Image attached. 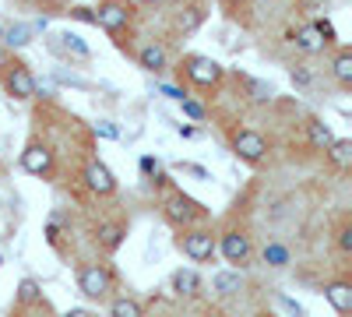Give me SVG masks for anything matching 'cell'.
I'll use <instances>...</instances> for the list:
<instances>
[{"label": "cell", "instance_id": "cell-30", "mask_svg": "<svg viewBox=\"0 0 352 317\" xmlns=\"http://www.w3.org/2000/svg\"><path fill=\"white\" fill-rule=\"evenodd\" d=\"M96 134H102V138H109V141H113V138H120V131H116L109 120H99V124H96Z\"/></svg>", "mask_w": 352, "mask_h": 317}, {"label": "cell", "instance_id": "cell-32", "mask_svg": "<svg viewBox=\"0 0 352 317\" xmlns=\"http://www.w3.org/2000/svg\"><path fill=\"white\" fill-rule=\"evenodd\" d=\"M338 247H342L345 254L352 250V226H345V229H342V233H338Z\"/></svg>", "mask_w": 352, "mask_h": 317}, {"label": "cell", "instance_id": "cell-1", "mask_svg": "<svg viewBox=\"0 0 352 317\" xmlns=\"http://www.w3.org/2000/svg\"><path fill=\"white\" fill-rule=\"evenodd\" d=\"M0 81H4L8 96H14V99H32V96L39 92L32 71H28L21 61H8L4 67H0Z\"/></svg>", "mask_w": 352, "mask_h": 317}, {"label": "cell", "instance_id": "cell-14", "mask_svg": "<svg viewBox=\"0 0 352 317\" xmlns=\"http://www.w3.org/2000/svg\"><path fill=\"white\" fill-rule=\"evenodd\" d=\"M138 61H141V67H144V71L159 74V71H166V50L152 43V46H144V50L138 53Z\"/></svg>", "mask_w": 352, "mask_h": 317}, {"label": "cell", "instance_id": "cell-18", "mask_svg": "<svg viewBox=\"0 0 352 317\" xmlns=\"http://www.w3.org/2000/svg\"><path fill=\"white\" fill-rule=\"evenodd\" d=\"M324 152L331 155V162H335V166H342V169H345V166H352V141H349V138H335Z\"/></svg>", "mask_w": 352, "mask_h": 317}, {"label": "cell", "instance_id": "cell-10", "mask_svg": "<svg viewBox=\"0 0 352 317\" xmlns=\"http://www.w3.org/2000/svg\"><path fill=\"white\" fill-rule=\"evenodd\" d=\"M222 257L229 265H247L250 261V240L243 233H226L222 237Z\"/></svg>", "mask_w": 352, "mask_h": 317}, {"label": "cell", "instance_id": "cell-25", "mask_svg": "<svg viewBox=\"0 0 352 317\" xmlns=\"http://www.w3.org/2000/svg\"><path fill=\"white\" fill-rule=\"evenodd\" d=\"M180 106H184V113H187L190 120H204V117H208V113H204V106H201V102H194V99H187V96L180 99Z\"/></svg>", "mask_w": 352, "mask_h": 317}, {"label": "cell", "instance_id": "cell-34", "mask_svg": "<svg viewBox=\"0 0 352 317\" xmlns=\"http://www.w3.org/2000/svg\"><path fill=\"white\" fill-rule=\"evenodd\" d=\"M71 14H74V18H81V21H92V25H96V11H88V8H74Z\"/></svg>", "mask_w": 352, "mask_h": 317}, {"label": "cell", "instance_id": "cell-9", "mask_svg": "<svg viewBox=\"0 0 352 317\" xmlns=\"http://www.w3.org/2000/svg\"><path fill=\"white\" fill-rule=\"evenodd\" d=\"M50 46H53L56 53H71L74 61H92V50H88V43H85L81 36H74V32H56V36L50 39Z\"/></svg>", "mask_w": 352, "mask_h": 317}, {"label": "cell", "instance_id": "cell-21", "mask_svg": "<svg viewBox=\"0 0 352 317\" xmlns=\"http://www.w3.org/2000/svg\"><path fill=\"white\" fill-rule=\"evenodd\" d=\"M264 265H272V268H285L289 265V247H282V243H268L264 247Z\"/></svg>", "mask_w": 352, "mask_h": 317}, {"label": "cell", "instance_id": "cell-29", "mask_svg": "<svg viewBox=\"0 0 352 317\" xmlns=\"http://www.w3.org/2000/svg\"><path fill=\"white\" fill-rule=\"evenodd\" d=\"M176 169L190 173V177H197V180H208V169H201V166H194V162H176Z\"/></svg>", "mask_w": 352, "mask_h": 317}, {"label": "cell", "instance_id": "cell-15", "mask_svg": "<svg viewBox=\"0 0 352 317\" xmlns=\"http://www.w3.org/2000/svg\"><path fill=\"white\" fill-rule=\"evenodd\" d=\"M307 138H310L314 149H328L335 141V134H331V127L324 120H307Z\"/></svg>", "mask_w": 352, "mask_h": 317}, {"label": "cell", "instance_id": "cell-24", "mask_svg": "<svg viewBox=\"0 0 352 317\" xmlns=\"http://www.w3.org/2000/svg\"><path fill=\"white\" fill-rule=\"evenodd\" d=\"M18 300H21V303H36V300H39V282H36V278H21Z\"/></svg>", "mask_w": 352, "mask_h": 317}, {"label": "cell", "instance_id": "cell-7", "mask_svg": "<svg viewBox=\"0 0 352 317\" xmlns=\"http://www.w3.org/2000/svg\"><path fill=\"white\" fill-rule=\"evenodd\" d=\"M180 243H184V254L190 261H212V254H215V237L208 229H190Z\"/></svg>", "mask_w": 352, "mask_h": 317}, {"label": "cell", "instance_id": "cell-13", "mask_svg": "<svg viewBox=\"0 0 352 317\" xmlns=\"http://www.w3.org/2000/svg\"><path fill=\"white\" fill-rule=\"evenodd\" d=\"M296 46H300L303 53H324L328 43H324V36H320L314 25H303L300 32H296Z\"/></svg>", "mask_w": 352, "mask_h": 317}, {"label": "cell", "instance_id": "cell-19", "mask_svg": "<svg viewBox=\"0 0 352 317\" xmlns=\"http://www.w3.org/2000/svg\"><path fill=\"white\" fill-rule=\"evenodd\" d=\"M124 233H127V229H124L120 222H109V226L99 229V243H102L106 250H116V247L124 243Z\"/></svg>", "mask_w": 352, "mask_h": 317}, {"label": "cell", "instance_id": "cell-27", "mask_svg": "<svg viewBox=\"0 0 352 317\" xmlns=\"http://www.w3.org/2000/svg\"><path fill=\"white\" fill-rule=\"evenodd\" d=\"M141 173H148V177H155V184H162V173H159V159L144 155V159H141Z\"/></svg>", "mask_w": 352, "mask_h": 317}, {"label": "cell", "instance_id": "cell-36", "mask_svg": "<svg viewBox=\"0 0 352 317\" xmlns=\"http://www.w3.org/2000/svg\"><path fill=\"white\" fill-rule=\"evenodd\" d=\"M64 317H88V314H85V310H67Z\"/></svg>", "mask_w": 352, "mask_h": 317}, {"label": "cell", "instance_id": "cell-11", "mask_svg": "<svg viewBox=\"0 0 352 317\" xmlns=\"http://www.w3.org/2000/svg\"><path fill=\"white\" fill-rule=\"evenodd\" d=\"M85 184H88V190H96V194H113V190H116L113 173H109L102 162H88V166H85Z\"/></svg>", "mask_w": 352, "mask_h": 317}, {"label": "cell", "instance_id": "cell-8", "mask_svg": "<svg viewBox=\"0 0 352 317\" xmlns=\"http://www.w3.org/2000/svg\"><path fill=\"white\" fill-rule=\"evenodd\" d=\"M21 166H25V173H32V177H46L53 169V152L46 145H39V141H32V145L21 152Z\"/></svg>", "mask_w": 352, "mask_h": 317}, {"label": "cell", "instance_id": "cell-12", "mask_svg": "<svg viewBox=\"0 0 352 317\" xmlns=\"http://www.w3.org/2000/svg\"><path fill=\"white\" fill-rule=\"evenodd\" d=\"M328 303L338 310V314H352V285L349 282H331L328 289H324Z\"/></svg>", "mask_w": 352, "mask_h": 317}, {"label": "cell", "instance_id": "cell-33", "mask_svg": "<svg viewBox=\"0 0 352 317\" xmlns=\"http://www.w3.org/2000/svg\"><path fill=\"white\" fill-rule=\"evenodd\" d=\"M159 92H162V96H169V99H176V102H180V99H184V92H180V89H176V85H162V89H159Z\"/></svg>", "mask_w": 352, "mask_h": 317}, {"label": "cell", "instance_id": "cell-23", "mask_svg": "<svg viewBox=\"0 0 352 317\" xmlns=\"http://www.w3.org/2000/svg\"><path fill=\"white\" fill-rule=\"evenodd\" d=\"M109 317H141V307H138V300H127V296H120V300H113V307H109Z\"/></svg>", "mask_w": 352, "mask_h": 317}, {"label": "cell", "instance_id": "cell-17", "mask_svg": "<svg viewBox=\"0 0 352 317\" xmlns=\"http://www.w3.org/2000/svg\"><path fill=\"white\" fill-rule=\"evenodd\" d=\"M173 289H176V293H184V296H194V293L201 289L197 272H190V268H187V272H184V268H180V272H173Z\"/></svg>", "mask_w": 352, "mask_h": 317}, {"label": "cell", "instance_id": "cell-37", "mask_svg": "<svg viewBox=\"0 0 352 317\" xmlns=\"http://www.w3.org/2000/svg\"><path fill=\"white\" fill-rule=\"evenodd\" d=\"M0 39H4V25H0Z\"/></svg>", "mask_w": 352, "mask_h": 317}, {"label": "cell", "instance_id": "cell-35", "mask_svg": "<svg viewBox=\"0 0 352 317\" xmlns=\"http://www.w3.org/2000/svg\"><path fill=\"white\" fill-rule=\"evenodd\" d=\"M292 81H296V85H310V74L307 71H292Z\"/></svg>", "mask_w": 352, "mask_h": 317}, {"label": "cell", "instance_id": "cell-28", "mask_svg": "<svg viewBox=\"0 0 352 317\" xmlns=\"http://www.w3.org/2000/svg\"><path fill=\"white\" fill-rule=\"evenodd\" d=\"M56 78H60L64 85H74V89H92V81H85L78 74H67V71H56Z\"/></svg>", "mask_w": 352, "mask_h": 317}, {"label": "cell", "instance_id": "cell-31", "mask_svg": "<svg viewBox=\"0 0 352 317\" xmlns=\"http://www.w3.org/2000/svg\"><path fill=\"white\" fill-rule=\"evenodd\" d=\"M278 303H282V307H285L289 314H296V317H307V310H303V307H300L296 300H289V296H278Z\"/></svg>", "mask_w": 352, "mask_h": 317}, {"label": "cell", "instance_id": "cell-20", "mask_svg": "<svg viewBox=\"0 0 352 317\" xmlns=\"http://www.w3.org/2000/svg\"><path fill=\"white\" fill-rule=\"evenodd\" d=\"M335 78H338V85H345V89H349V85H352V53L349 50H342L338 56H335Z\"/></svg>", "mask_w": 352, "mask_h": 317}, {"label": "cell", "instance_id": "cell-16", "mask_svg": "<svg viewBox=\"0 0 352 317\" xmlns=\"http://www.w3.org/2000/svg\"><path fill=\"white\" fill-rule=\"evenodd\" d=\"M240 272H219L215 278H212V293H219V296H232V293H240Z\"/></svg>", "mask_w": 352, "mask_h": 317}, {"label": "cell", "instance_id": "cell-5", "mask_svg": "<svg viewBox=\"0 0 352 317\" xmlns=\"http://www.w3.org/2000/svg\"><path fill=\"white\" fill-rule=\"evenodd\" d=\"M131 18H134V8L124 4V0H106V4L96 11V25L109 28V32H120V28H127Z\"/></svg>", "mask_w": 352, "mask_h": 317}, {"label": "cell", "instance_id": "cell-3", "mask_svg": "<svg viewBox=\"0 0 352 317\" xmlns=\"http://www.w3.org/2000/svg\"><path fill=\"white\" fill-rule=\"evenodd\" d=\"M78 289H81V296H88V300H102V296L109 293V272H106L102 265H85V268L78 272Z\"/></svg>", "mask_w": 352, "mask_h": 317}, {"label": "cell", "instance_id": "cell-4", "mask_svg": "<svg viewBox=\"0 0 352 317\" xmlns=\"http://www.w3.org/2000/svg\"><path fill=\"white\" fill-rule=\"evenodd\" d=\"M201 215H204V208L197 205L194 197H187V194H169V197H166V219H169V222L190 226V222H197Z\"/></svg>", "mask_w": 352, "mask_h": 317}, {"label": "cell", "instance_id": "cell-22", "mask_svg": "<svg viewBox=\"0 0 352 317\" xmlns=\"http://www.w3.org/2000/svg\"><path fill=\"white\" fill-rule=\"evenodd\" d=\"M8 46H14V50H21V46H28L32 43V28L28 25H11L8 28V39H4Z\"/></svg>", "mask_w": 352, "mask_h": 317}, {"label": "cell", "instance_id": "cell-26", "mask_svg": "<svg viewBox=\"0 0 352 317\" xmlns=\"http://www.w3.org/2000/svg\"><path fill=\"white\" fill-rule=\"evenodd\" d=\"M314 28H317L320 36H324V43H328V46L335 43V25H331L328 18H317V21H314Z\"/></svg>", "mask_w": 352, "mask_h": 317}, {"label": "cell", "instance_id": "cell-6", "mask_svg": "<svg viewBox=\"0 0 352 317\" xmlns=\"http://www.w3.org/2000/svg\"><path fill=\"white\" fill-rule=\"evenodd\" d=\"M232 152H236L243 162H261L264 152H268V141H264L257 131H236L232 134Z\"/></svg>", "mask_w": 352, "mask_h": 317}, {"label": "cell", "instance_id": "cell-2", "mask_svg": "<svg viewBox=\"0 0 352 317\" xmlns=\"http://www.w3.org/2000/svg\"><path fill=\"white\" fill-rule=\"evenodd\" d=\"M184 67V74L194 81V85H201V89H212V85H219L222 81V67L212 61V56H187V61L180 64Z\"/></svg>", "mask_w": 352, "mask_h": 317}]
</instances>
